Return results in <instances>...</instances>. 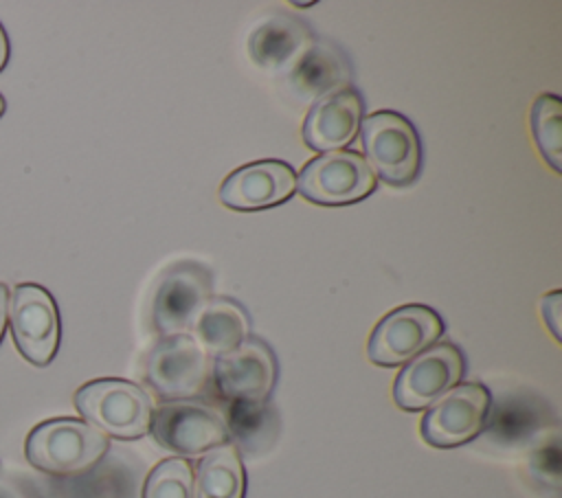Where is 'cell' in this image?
<instances>
[{"instance_id":"6da1fadb","label":"cell","mask_w":562,"mask_h":498,"mask_svg":"<svg viewBox=\"0 0 562 498\" xmlns=\"http://www.w3.org/2000/svg\"><path fill=\"white\" fill-rule=\"evenodd\" d=\"M110 448V441L94 426L75 417H57L37 423L26 441V461L55 476L81 474L97 465Z\"/></svg>"},{"instance_id":"7a4b0ae2","label":"cell","mask_w":562,"mask_h":498,"mask_svg":"<svg viewBox=\"0 0 562 498\" xmlns=\"http://www.w3.org/2000/svg\"><path fill=\"white\" fill-rule=\"evenodd\" d=\"M75 408L86 423L105 437L132 441L149 432L154 404L145 388L130 380L101 377L75 393Z\"/></svg>"},{"instance_id":"3957f363","label":"cell","mask_w":562,"mask_h":498,"mask_svg":"<svg viewBox=\"0 0 562 498\" xmlns=\"http://www.w3.org/2000/svg\"><path fill=\"white\" fill-rule=\"evenodd\" d=\"M360 140L373 176L389 186H408L422 169V140L415 125L400 112L380 110L362 118Z\"/></svg>"},{"instance_id":"277c9868","label":"cell","mask_w":562,"mask_h":498,"mask_svg":"<svg viewBox=\"0 0 562 498\" xmlns=\"http://www.w3.org/2000/svg\"><path fill=\"white\" fill-rule=\"evenodd\" d=\"M211 380V355L191 333L160 338L145 360V382L162 401L195 399Z\"/></svg>"},{"instance_id":"5b68a950","label":"cell","mask_w":562,"mask_h":498,"mask_svg":"<svg viewBox=\"0 0 562 498\" xmlns=\"http://www.w3.org/2000/svg\"><path fill=\"white\" fill-rule=\"evenodd\" d=\"M296 191L318 206H349L375 191V176L362 154L338 149L307 160L296 176Z\"/></svg>"},{"instance_id":"8992f818","label":"cell","mask_w":562,"mask_h":498,"mask_svg":"<svg viewBox=\"0 0 562 498\" xmlns=\"http://www.w3.org/2000/svg\"><path fill=\"white\" fill-rule=\"evenodd\" d=\"M149 432L156 443L180 456H200L228 443L224 412L198 399L162 401L151 412Z\"/></svg>"},{"instance_id":"52a82bcc","label":"cell","mask_w":562,"mask_h":498,"mask_svg":"<svg viewBox=\"0 0 562 498\" xmlns=\"http://www.w3.org/2000/svg\"><path fill=\"white\" fill-rule=\"evenodd\" d=\"M443 318L428 305L411 303L391 309L373 327L367 355L378 366H402L443 336Z\"/></svg>"},{"instance_id":"ba28073f","label":"cell","mask_w":562,"mask_h":498,"mask_svg":"<svg viewBox=\"0 0 562 498\" xmlns=\"http://www.w3.org/2000/svg\"><path fill=\"white\" fill-rule=\"evenodd\" d=\"M213 274L198 261L169 265L151 296V325L160 338L187 333L198 312L211 298Z\"/></svg>"},{"instance_id":"9c48e42d","label":"cell","mask_w":562,"mask_h":498,"mask_svg":"<svg viewBox=\"0 0 562 498\" xmlns=\"http://www.w3.org/2000/svg\"><path fill=\"white\" fill-rule=\"evenodd\" d=\"M492 395L479 382H463L430 404L422 417V439L432 448H457L476 439L490 412Z\"/></svg>"},{"instance_id":"30bf717a","label":"cell","mask_w":562,"mask_h":498,"mask_svg":"<svg viewBox=\"0 0 562 498\" xmlns=\"http://www.w3.org/2000/svg\"><path fill=\"white\" fill-rule=\"evenodd\" d=\"M11 336L22 353L35 366L53 362L59 349V312L53 294L37 283H20L9 305Z\"/></svg>"},{"instance_id":"8fae6325","label":"cell","mask_w":562,"mask_h":498,"mask_svg":"<svg viewBox=\"0 0 562 498\" xmlns=\"http://www.w3.org/2000/svg\"><path fill=\"white\" fill-rule=\"evenodd\" d=\"M277 355L268 342L248 336L239 347L213 358L211 382L228 401H268L277 384Z\"/></svg>"},{"instance_id":"7c38bea8","label":"cell","mask_w":562,"mask_h":498,"mask_svg":"<svg viewBox=\"0 0 562 498\" xmlns=\"http://www.w3.org/2000/svg\"><path fill=\"white\" fill-rule=\"evenodd\" d=\"M465 371L463 353L452 342H435L406 364L393 382V399L400 408L417 412L435 404L459 384Z\"/></svg>"},{"instance_id":"4fadbf2b","label":"cell","mask_w":562,"mask_h":498,"mask_svg":"<svg viewBox=\"0 0 562 498\" xmlns=\"http://www.w3.org/2000/svg\"><path fill=\"white\" fill-rule=\"evenodd\" d=\"M296 193V171L292 165L266 158L237 167L220 184V202L226 208L252 213L285 204Z\"/></svg>"},{"instance_id":"5bb4252c","label":"cell","mask_w":562,"mask_h":498,"mask_svg":"<svg viewBox=\"0 0 562 498\" xmlns=\"http://www.w3.org/2000/svg\"><path fill=\"white\" fill-rule=\"evenodd\" d=\"M364 118V101L353 86L338 88L316 99L303 121L301 136L314 151L327 154L353 143Z\"/></svg>"},{"instance_id":"9a60e30c","label":"cell","mask_w":562,"mask_h":498,"mask_svg":"<svg viewBox=\"0 0 562 498\" xmlns=\"http://www.w3.org/2000/svg\"><path fill=\"white\" fill-rule=\"evenodd\" d=\"M351 68L345 53L329 42H310L288 72V86L301 101H316L349 86Z\"/></svg>"},{"instance_id":"2e32d148","label":"cell","mask_w":562,"mask_h":498,"mask_svg":"<svg viewBox=\"0 0 562 498\" xmlns=\"http://www.w3.org/2000/svg\"><path fill=\"white\" fill-rule=\"evenodd\" d=\"M551 421L553 415L547 401L531 393H509L490 404L483 432L501 445H520L542 434Z\"/></svg>"},{"instance_id":"e0dca14e","label":"cell","mask_w":562,"mask_h":498,"mask_svg":"<svg viewBox=\"0 0 562 498\" xmlns=\"http://www.w3.org/2000/svg\"><path fill=\"white\" fill-rule=\"evenodd\" d=\"M189 329L200 347L217 358L233 351L250 336V316L239 301L215 296L204 303Z\"/></svg>"},{"instance_id":"ac0fdd59","label":"cell","mask_w":562,"mask_h":498,"mask_svg":"<svg viewBox=\"0 0 562 498\" xmlns=\"http://www.w3.org/2000/svg\"><path fill=\"white\" fill-rule=\"evenodd\" d=\"M312 37L303 22L292 15H272L252 29L248 53L261 68H283L310 46Z\"/></svg>"},{"instance_id":"d6986e66","label":"cell","mask_w":562,"mask_h":498,"mask_svg":"<svg viewBox=\"0 0 562 498\" xmlns=\"http://www.w3.org/2000/svg\"><path fill=\"white\" fill-rule=\"evenodd\" d=\"M246 469L239 450L228 441L209 450L193 474V498H244Z\"/></svg>"},{"instance_id":"ffe728a7","label":"cell","mask_w":562,"mask_h":498,"mask_svg":"<svg viewBox=\"0 0 562 498\" xmlns=\"http://www.w3.org/2000/svg\"><path fill=\"white\" fill-rule=\"evenodd\" d=\"M228 428V441L244 452H263L279 432L277 410L268 401H228L222 410Z\"/></svg>"},{"instance_id":"44dd1931","label":"cell","mask_w":562,"mask_h":498,"mask_svg":"<svg viewBox=\"0 0 562 498\" xmlns=\"http://www.w3.org/2000/svg\"><path fill=\"white\" fill-rule=\"evenodd\" d=\"M531 132L533 140L549 162V167L560 173L562 165V103L555 94H540L531 107Z\"/></svg>"},{"instance_id":"7402d4cb","label":"cell","mask_w":562,"mask_h":498,"mask_svg":"<svg viewBox=\"0 0 562 498\" xmlns=\"http://www.w3.org/2000/svg\"><path fill=\"white\" fill-rule=\"evenodd\" d=\"M143 498H193V467L182 456H171L151 467Z\"/></svg>"},{"instance_id":"603a6c76","label":"cell","mask_w":562,"mask_h":498,"mask_svg":"<svg viewBox=\"0 0 562 498\" xmlns=\"http://www.w3.org/2000/svg\"><path fill=\"white\" fill-rule=\"evenodd\" d=\"M529 472L538 483L549 487L553 494L560 491V439L555 432L533 448Z\"/></svg>"},{"instance_id":"cb8c5ba5","label":"cell","mask_w":562,"mask_h":498,"mask_svg":"<svg viewBox=\"0 0 562 498\" xmlns=\"http://www.w3.org/2000/svg\"><path fill=\"white\" fill-rule=\"evenodd\" d=\"M540 314L553 338L560 340V290H553L540 298Z\"/></svg>"},{"instance_id":"d4e9b609","label":"cell","mask_w":562,"mask_h":498,"mask_svg":"<svg viewBox=\"0 0 562 498\" xmlns=\"http://www.w3.org/2000/svg\"><path fill=\"white\" fill-rule=\"evenodd\" d=\"M7 318H9V287L0 283V340L7 329Z\"/></svg>"},{"instance_id":"484cf974","label":"cell","mask_w":562,"mask_h":498,"mask_svg":"<svg viewBox=\"0 0 562 498\" xmlns=\"http://www.w3.org/2000/svg\"><path fill=\"white\" fill-rule=\"evenodd\" d=\"M9 53H11V48H9V37H7V33H4L2 24H0V72L7 68Z\"/></svg>"},{"instance_id":"4316f807","label":"cell","mask_w":562,"mask_h":498,"mask_svg":"<svg viewBox=\"0 0 562 498\" xmlns=\"http://www.w3.org/2000/svg\"><path fill=\"white\" fill-rule=\"evenodd\" d=\"M4 110H7V101H4V97L0 94V116L4 114Z\"/></svg>"}]
</instances>
